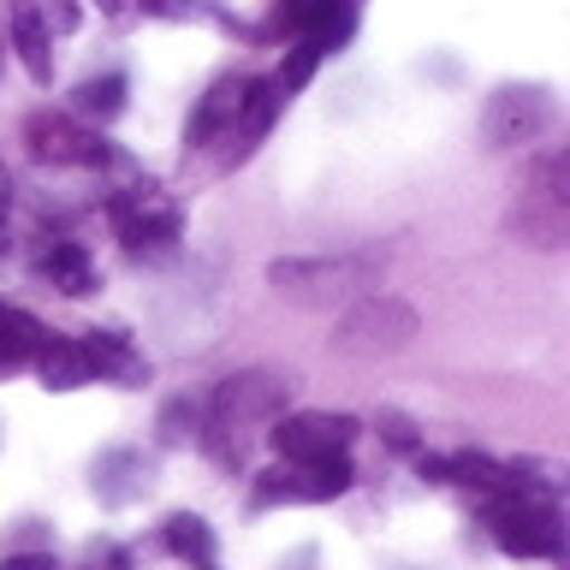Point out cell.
Here are the masks:
<instances>
[{
	"mask_svg": "<svg viewBox=\"0 0 570 570\" xmlns=\"http://www.w3.org/2000/svg\"><path fill=\"white\" fill-rule=\"evenodd\" d=\"M7 203H12V178H7V167H0V214H7Z\"/></svg>",
	"mask_w": 570,
	"mask_h": 570,
	"instance_id": "cell-28",
	"label": "cell"
},
{
	"mask_svg": "<svg viewBox=\"0 0 570 570\" xmlns=\"http://www.w3.org/2000/svg\"><path fill=\"white\" fill-rule=\"evenodd\" d=\"M167 547L178 552V559L208 564V559H214V529H208L196 511H178V517H167Z\"/></svg>",
	"mask_w": 570,
	"mask_h": 570,
	"instance_id": "cell-21",
	"label": "cell"
},
{
	"mask_svg": "<svg viewBox=\"0 0 570 570\" xmlns=\"http://www.w3.org/2000/svg\"><path fill=\"white\" fill-rule=\"evenodd\" d=\"M285 399H292V374H274V368L226 374L220 392H214V428H220V434H238V428L279 422Z\"/></svg>",
	"mask_w": 570,
	"mask_h": 570,
	"instance_id": "cell-4",
	"label": "cell"
},
{
	"mask_svg": "<svg viewBox=\"0 0 570 570\" xmlns=\"http://www.w3.org/2000/svg\"><path fill=\"white\" fill-rule=\"evenodd\" d=\"M552 125V96L541 83H505L488 101V149H517L534 142Z\"/></svg>",
	"mask_w": 570,
	"mask_h": 570,
	"instance_id": "cell-10",
	"label": "cell"
},
{
	"mask_svg": "<svg viewBox=\"0 0 570 570\" xmlns=\"http://www.w3.org/2000/svg\"><path fill=\"white\" fill-rule=\"evenodd\" d=\"M24 149L42 167H114V155H119L114 142H101L96 131L71 125L66 114H48V107L24 114Z\"/></svg>",
	"mask_w": 570,
	"mask_h": 570,
	"instance_id": "cell-6",
	"label": "cell"
},
{
	"mask_svg": "<svg viewBox=\"0 0 570 570\" xmlns=\"http://www.w3.org/2000/svg\"><path fill=\"white\" fill-rule=\"evenodd\" d=\"M42 345H48L42 321L12 309V303H0V363H24V356H36Z\"/></svg>",
	"mask_w": 570,
	"mask_h": 570,
	"instance_id": "cell-19",
	"label": "cell"
},
{
	"mask_svg": "<svg viewBox=\"0 0 570 570\" xmlns=\"http://www.w3.org/2000/svg\"><path fill=\"white\" fill-rule=\"evenodd\" d=\"M0 570H60V564L48 552H12V559H0Z\"/></svg>",
	"mask_w": 570,
	"mask_h": 570,
	"instance_id": "cell-26",
	"label": "cell"
},
{
	"mask_svg": "<svg viewBox=\"0 0 570 570\" xmlns=\"http://www.w3.org/2000/svg\"><path fill=\"white\" fill-rule=\"evenodd\" d=\"M374 279V262H351V256H292L267 267V285L297 303V309H333V303H351L363 285Z\"/></svg>",
	"mask_w": 570,
	"mask_h": 570,
	"instance_id": "cell-2",
	"label": "cell"
},
{
	"mask_svg": "<svg viewBox=\"0 0 570 570\" xmlns=\"http://www.w3.org/2000/svg\"><path fill=\"white\" fill-rule=\"evenodd\" d=\"M356 481L351 458H321V463H279L256 475V505H321L338 499Z\"/></svg>",
	"mask_w": 570,
	"mask_h": 570,
	"instance_id": "cell-7",
	"label": "cell"
},
{
	"mask_svg": "<svg viewBox=\"0 0 570 570\" xmlns=\"http://www.w3.org/2000/svg\"><path fill=\"white\" fill-rule=\"evenodd\" d=\"M279 107H285V96H279L274 78H249V89H244V114H238V131H232V137H244V149H249L256 137L274 131Z\"/></svg>",
	"mask_w": 570,
	"mask_h": 570,
	"instance_id": "cell-18",
	"label": "cell"
},
{
	"mask_svg": "<svg viewBox=\"0 0 570 570\" xmlns=\"http://www.w3.org/2000/svg\"><path fill=\"white\" fill-rule=\"evenodd\" d=\"M416 475L428 481V488H445V481H452V463H445V458H428V452H416Z\"/></svg>",
	"mask_w": 570,
	"mask_h": 570,
	"instance_id": "cell-25",
	"label": "cell"
},
{
	"mask_svg": "<svg viewBox=\"0 0 570 570\" xmlns=\"http://www.w3.org/2000/svg\"><path fill=\"white\" fill-rule=\"evenodd\" d=\"M374 434H381L392 452H404V458L422 452V434H416V422H410L404 410H381V416H374Z\"/></svg>",
	"mask_w": 570,
	"mask_h": 570,
	"instance_id": "cell-24",
	"label": "cell"
},
{
	"mask_svg": "<svg viewBox=\"0 0 570 570\" xmlns=\"http://www.w3.org/2000/svg\"><path fill=\"white\" fill-rule=\"evenodd\" d=\"M244 89H249V78H238V71H226V78L208 83V96L196 101V114H190V142H196V149L214 142V137H226V131H238Z\"/></svg>",
	"mask_w": 570,
	"mask_h": 570,
	"instance_id": "cell-13",
	"label": "cell"
},
{
	"mask_svg": "<svg viewBox=\"0 0 570 570\" xmlns=\"http://www.w3.org/2000/svg\"><path fill=\"white\" fill-rule=\"evenodd\" d=\"M511 232L541 249H559L570 238V160L564 155H541L529 167V178L517 185Z\"/></svg>",
	"mask_w": 570,
	"mask_h": 570,
	"instance_id": "cell-1",
	"label": "cell"
},
{
	"mask_svg": "<svg viewBox=\"0 0 570 570\" xmlns=\"http://www.w3.org/2000/svg\"><path fill=\"white\" fill-rule=\"evenodd\" d=\"M315 66H321V53L309 42H292V53H285V66L274 71V83H279V96H297L303 83L315 78Z\"/></svg>",
	"mask_w": 570,
	"mask_h": 570,
	"instance_id": "cell-23",
	"label": "cell"
},
{
	"mask_svg": "<svg viewBox=\"0 0 570 570\" xmlns=\"http://www.w3.org/2000/svg\"><path fill=\"white\" fill-rule=\"evenodd\" d=\"M78 114H89V119H114V114H125V78H119V71L78 83Z\"/></svg>",
	"mask_w": 570,
	"mask_h": 570,
	"instance_id": "cell-22",
	"label": "cell"
},
{
	"mask_svg": "<svg viewBox=\"0 0 570 570\" xmlns=\"http://www.w3.org/2000/svg\"><path fill=\"white\" fill-rule=\"evenodd\" d=\"M89 488H96L101 505H131V499H142L155 488V470H149V458H142L137 445H114V452L96 458Z\"/></svg>",
	"mask_w": 570,
	"mask_h": 570,
	"instance_id": "cell-12",
	"label": "cell"
},
{
	"mask_svg": "<svg viewBox=\"0 0 570 570\" xmlns=\"http://www.w3.org/2000/svg\"><path fill=\"white\" fill-rule=\"evenodd\" d=\"M274 30H292L297 42H309L315 53L327 48H345L351 30H356V12L351 7H333V0H315V7H274V18H267Z\"/></svg>",
	"mask_w": 570,
	"mask_h": 570,
	"instance_id": "cell-11",
	"label": "cell"
},
{
	"mask_svg": "<svg viewBox=\"0 0 570 570\" xmlns=\"http://www.w3.org/2000/svg\"><path fill=\"white\" fill-rule=\"evenodd\" d=\"M36 274H42L60 297H83V292H96V262H89L78 244H53L48 256L36 262Z\"/></svg>",
	"mask_w": 570,
	"mask_h": 570,
	"instance_id": "cell-17",
	"label": "cell"
},
{
	"mask_svg": "<svg viewBox=\"0 0 570 570\" xmlns=\"http://www.w3.org/2000/svg\"><path fill=\"white\" fill-rule=\"evenodd\" d=\"M416 309L399 297H356L345 315H338V327H333V351L338 356H356V363H374V356H392V351H404L410 338H416Z\"/></svg>",
	"mask_w": 570,
	"mask_h": 570,
	"instance_id": "cell-3",
	"label": "cell"
},
{
	"mask_svg": "<svg viewBox=\"0 0 570 570\" xmlns=\"http://www.w3.org/2000/svg\"><path fill=\"white\" fill-rule=\"evenodd\" d=\"M351 440H356V416H338V410H297V416H279L274 428V445L285 463L345 458Z\"/></svg>",
	"mask_w": 570,
	"mask_h": 570,
	"instance_id": "cell-8",
	"label": "cell"
},
{
	"mask_svg": "<svg viewBox=\"0 0 570 570\" xmlns=\"http://www.w3.org/2000/svg\"><path fill=\"white\" fill-rule=\"evenodd\" d=\"M493 541L511 552V559H552L564 541L559 529V505L552 499H534V493H505L493 499Z\"/></svg>",
	"mask_w": 570,
	"mask_h": 570,
	"instance_id": "cell-5",
	"label": "cell"
},
{
	"mask_svg": "<svg viewBox=\"0 0 570 570\" xmlns=\"http://www.w3.org/2000/svg\"><path fill=\"white\" fill-rule=\"evenodd\" d=\"M160 440H185V404L160 410Z\"/></svg>",
	"mask_w": 570,
	"mask_h": 570,
	"instance_id": "cell-27",
	"label": "cell"
},
{
	"mask_svg": "<svg viewBox=\"0 0 570 570\" xmlns=\"http://www.w3.org/2000/svg\"><path fill=\"white\" fill-rule=\"evenodd\" d=\"M107 214H114V232L125 238V249H142V244H173L178 238V208L160 196L155 185H125L114 190V203H107Z\"/></svg>",
	"mask_w": 570,
	"mask_h": 570,
	"instance_id": "cell-9",
	"label": "cell"
},
{
	"mask_svg": "<svg viewBox=\"0 0 570 570\" xmlns=\"http://www.w3.org/2000/svg\"><path fill=\"white\" fill-rule=\"evenodd\" d=\"M445 463H452V481H463V488L493 493V499H505V493H511L505 463H493L488 452H458V458H445Z\"/></svg>",
	"mask_w": 570,
	"mask_h": 570,
	"instance_id": "cell-20",
	"label": "cell"
},
{
	"mask_svg": "<svg viewBox=\"0 0 570 570\" xmlns=\"http://www.w3.org/2000/svg\"><path fill=\"white\" fill-rule=\"evenodd\" d=\"M83 356H89V368L96 374H114L119 386H142L149 381V363L131 351V338H125L119 327H89V338H78Z\"/></svg>",
	"mask_w": 570,
	"mask_h": 570,
	"instance_id": "cell-14",
	"label": "cell"
},
{
	"mask_svg": "<svg viewBox=\"0 0 570 570\" xmlns=\"http://www.w3.org/2000/svg\"><path fill=\"white\" fill-rule=\"evenodd\" d=\"M0 249H7V226H0Z\"/></svg>",
	"mask_w": 570,
	"mask_h": 570,
	"instance_id": "cell-29",
	"label": "cell"
},
{
	"mask_svg": "<svg viewBox=\"0 0 570 570\" xmlns=\"http://www.w3.org/2000/svg\"><path fill=\"white\" fill-rule=\"evenodd\" d=\"M30 363H36V374H42L48 392H78V386L96 381V368H89V356H83L78 338H48Z\"/></svg>",
	"mask_w": 570,
	"mask_h": 570,
	"instance_id": "cell-15",
	"label": "cell"
},
{
	"mask_svg": "<svg viewBox=\"0 0 570 570\" xmlns=\"http://www.w3.org/2000/svg\"><path fill=\"white\" fill-rule=\"evenodd\" d=\"M12 48H18V60H24V71H30L36 83H48V78H53L48 12H36V7H18V12H12Z\"/></svg>",
	"mask_w": 570,
	"mask_h": 570,
	"instance_id": "cell-16",
	"label": "cell"
}]
</instances>
